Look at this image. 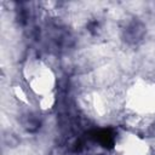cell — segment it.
Here are the masks:
<instances>
[{
    "label": "cell",
    "instance_id": "1",
    "mask_svg": "<svg viewBox=\"0 0 155 155\" xmlns=\"http://www.w3.org/2000/svg\"><path fill=\"white\" fill-rule=\"evenodd\" d=\"M94 138L104 147H108L110 148L113 144H114V138H113V134L109 130H101V131H97L94 133Z\"/></svg>",
    "mask_w": 155,
    "mask_h": 155
}]
</instances>
